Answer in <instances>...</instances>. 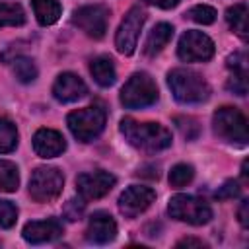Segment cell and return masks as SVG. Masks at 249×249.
<instances>
[{"label":"cell","instance_id":"6da1fadb","mask_svg":"<svg viewBox=\"0 0 249 249\" xmlns=\"http://www.w3.org/2000/svg\"><path fill=\"white\" fill-rule=\"evenodd\" d=\"M124 140L144 152H160L171 146V132L160 123H140L124 117L119 124Z\"/></svg>","mask_w":249,"mask_h":249},{"label":"cell","instance_id":"7a4b0ae2","mask_svg":"<svg viewBox=\"0 0 249 249\" xmlns=\"http://www.w3.org/2000/svg\"><path fill=\"white\" fill-rule=\"evenodd\" d=\"M167 86L173 97L185 105H196L210 97L208 82L198 72L189 68H173L167 74Z\"/></svg>","mask_w":249,"mask_h":249},{"label":"cell","instance_id":"3957f363","mask_svg":"<svg viewBox=\"0 0 249 249\" xmlns=\"http://www.w3.org/2000/svg\"><path fill=\"white\" fill-rule=\"evenodd\" d=\"M105 121H107V111L101 105H88L72 111L66 117V124L70 132L80 142H91L93 138H97L105 128Z\"/></svg>","mask_w":249,"mask_h":249},{"label":"cell","instance_id":"277c9868","mask_svg":"<svg viewBox=\"0 0 249 249\" xmlns=\"http://www.w3.org/2000/svg\"><path fill=\"white\" fill-rule=\"evenodd\" d=\"M158 86L146 72H134L121 89V103L126 109H144L158 101Z\"/></svg>","mask_w":249,"mask_h":249},{"label":"cell","instance_id":"5b68a950","mask_svg":"<svg viewBox=\"0 0 249 249\" xmlns=\"http://www.w3.org/2000/svg\"><path fill=\"white\" fill-rule=\"evenodd\" d=\"M212 126L214 132L230 144H237V146H245L249 140V132H247V119L245 115L235 109V107H220L214 117H212Z\"/></svg>","mask_w":249,"mask_h":249},{"label":"cell","instance_id":"8992f818","mask_svg":"<svg viewBox=\"0 0 249 249\" xmlns=\"http://www.w3.org/2000/svg\"><path fill=\"white\" fill-rule=\"evenodd\" d=\"M167 212L171 218L179 222H187L191 226H202L208 224L212 218V208L204 198L193 196V195H175L169 198Z\"/></svg>","mask_w":249,"mask_h":249},{"label":"cell","instance_id":"52a82bcc","mask_svg":"<svg viewBox=\"0 0 249 249\" xmlns=\"http://www.w3.org/2000/svg\"><path fill=\"white\" fill-rule=\"evenodd\" d=\"M64 187V175L56 167L41 165L29 177V195L37 202H51L54 200Z\"/></svg>","mask_w":249,"mask_h":249},{"label":"cell","instance_id":"ba28073f","mask_svg":"<svg viewBox=\"0 0 249 249\" xmlns=\"http://www.w3.org/2000/svg\"><path fill=\"white\" fill-rule=\"evenodd\" d=\"M72 23L93 39H101L109 25V8L103 4H88L72 12Z\"/></svg>","mask_w":249,"mask_h":249},{"label":"cell","instance_id":"9c48e42d","mask_svg":"<svg viewBox=\"0 0 249 249\" xmlns=\"http://www.w3.org/2000/svg\"><path fill=\"white\" fill-rule=\"evenodd\" d=\"M144 21H146V14L138 6L130 8L124 14V18H123V21L117 29V35H115V47L121 54L128 56V54L134 53V49L138 45L140 31L144 27Z\"/></svg>","mask_w":249,"mask_h":249},{"label":"cell","instance_id":"30bf717a","mask_svg":"<svg viewBox=\"0 0 249 249\" xmlns=\"http://www.w3.org/2000/svg\"><path fill=\"white\" fill-rule=\"evenodd\" d=\"M177 56L183 62H204L214 56V43L202 31H185L177 45Z\"/></svg>","mask_w":249,"mask_h":249},{"label":"cell","instance_id":"8fae6325","mask_svg":"<svg viewBox=\"0 0 249 249\" xmlns=\"http://www.w3.org/2000/svg\"><path fill=\"white\" fill-rule=\"evenodd\" d=\"M115 183H117L115 175H111L109 171L97 169L89 173H80L76 177V191L82 196V200H95L105 196L115 187Z\"/></svg>","mask_w":249,"mask_h":249},{"label":"cell","instance_id":"7c38bea8","mask_svg":"<svg viewBox=\"0 0 249 249\" xmlns=\"http://www.w3.org/2000/svg\"><path fill=\"white\" fill-rule=\"evenodd\" d=\"M154 200H156L154 189L142 185H130L119 196V210L126 218H136L144 210H148Z\"/></svg>","mask_w":249,"mask_h":249},{"label":"cell","instance_id":"4fadbf2b","mask_svg":"<svg viewBox=\"0 0 249 249\" xmlns=\"http://www.w3.org/2000/svg\"><path fill=\"white\" fill-rule=\"evenodd\" d=\"M117 237V222L107 212H93L86 228V239L95 245H105Z\"/></svg>","mask_w":249,"mask_h":249},{"label":"cell","instance_id":"5bb4252c","mask_svg":"<svg viewBox=\"0 0 249 249\" xmlns=\"http://www.w3.org/2000/svg\"><path fill=\"white\" fill-rule=\"evenodd\" d=\"M86 93H88V88H86L84 80L80 76H76L74 72H62V74H58L56 80H54V84H53V95L60 103L78 101Z\"/></svg>","mask_w":249,"mask_h":249},{"label":"cell","instance_id":"9a60e30c","mask_svg":"<svg viewBox=\"0 0 249 249\" xmlns=\"http://www.w3.org/2000/svg\"><path fill=\"white\" fill-rule=\"evenodd\" d=\"M23 239L27 243L39 245V243H51L62 235V224L56 218H47V220H37L25 224L21 231Z\"/></svg>","mask_w":249,"mask_h":249},{"label":"cell","instance_id":"2e32d148","mask_svg":"<svg viewBox=\"0 0 249 249\" xmlns=\"http://www.w3.org/2000/svg\"><path fill=\"white\" fill-rule=\"evenodd\" d=\"M33 150L39 158H56L66 150V140L58 130L39 128L33 134Z\"/></svg>","mask_w":249,"mask_h":249},{"label":"cell","instance_id":"e0dca14e","mask_svg":"<svg viewBox=\"0 0 249 249\" xmlns=\"http://www.w3.org/2000/svg\"><path fill=\"white\" fill-rule=\"evenodd\" d=\"M173 37V25L169 23H158L146 37L144 43V54L146 56H156L158 53L163 51V47L171 41Z\"/></svg>","mask_w":249,"mask_h":249},{"label":"cell","instance_id":"ac0fdd59","mask_svg":"<svg viewBox=\"0 0 249 249\" xmlns=\"http://www.w3.org/2000/svg\"><path fill=\"white\" fill-rule=\"evenodd\" d=\"M89 72L93 76V80L101 86V88H109L115 84L117 80V70H115V64L109 56L101 54V56H95L91 62H89Z\"/></svg>","mask_w":249,"mask_h":249},{"label":"cell","instance_id":"d6986e66","mask_svg":"<svg viewBox=\"0 0 249 249\" xmlns=\"http://www.w3.org/2000/svg\"><path fill=\"white\" fill-rule=\"evenodd\" d=\"M33 14L41 25H53L58 21L62 8L56 0H31Z\"/></svg>","mask_w":249,"mask_h":249},{"label":"cell","instance_id":"ffe728a7","mask_svg":"<svg viewBox=\"0 0 249 249\" xmlns=\"http://www.w3.org/2000/svg\"><path fill=\"white\" fill-rule=\"evenodd\" d=\"M226 21L233 33H237L243 41L247 39V33H249V29H247V4L241 2V4H233L231 8H228Z\"/></svg>","mask_w":249,"mask_h":249},{"label":"cell","instance_id":"44dd1931","mask_svg":"<svg viewBox=\"0 0 249 249\" xmlns=\"http://www.w3.org/2000/svg\"><path fill=\"white\" fill-rule=\"evenodd\" d=\"M12 70L21 84H31L37 78V66L29 56H16L12 60Z\"/></svg>","mask_w":249,"mask_h":249},{"label":"cell","instance_id":"7402d4cb","mask_svg":"<svg viewBox=\"0 0 249 249\" xmlns=\"http://www.w3.org/2000/svg\"><path fill=\"white\" fill-rule=\"evenodd\" d=\"M18 185H19V173L16 163L8 160H0V191L14 193L18 191Z\"/></svg>","mask_w":249,"mask_h":249},{"label":"cell","instance_id":"603a6c76","mask_svg":"<svg viewBox=\"0 0 249 249\" xmlns=\"http://www.w3.org/2000/svg\"><path fill=\"white\" fill-rule=\"evenodd\" d=\"M25 23V12L19 4L0 2V27L6 25H23Z\"/></svg>","mask_w":249,"mask_h":249},{"label":"cell","instance_id":"cb8c5ba5","mask_svg":"<svg viewBox=\"0 0 249 249\" xmlns=\"http://www.w3.org/2000/svg\"><path fill=\"white\" fill-rule=\"evenodd\" d=\"M18 146V128L10 119H0V154H10Z\"/></svg>","mask_w":249,"mask_h":249},{"label":"cell","instance_id":"d4e9b609","mask_svg":"<svg viewBox=\"0 0 249 249\" xmlns=\"http://www.w3.org/2000/svg\"><path fill=\"white\" fill-rule=\"evenodd\" d=\"M193 177H195L193 165H189V163H177L169 171V185L175 187V189H181V187L189 185L193 181Z\"/></svg>","mask_w":249,"mask_h":249},{"label":"cell","instance_id":"484cf974","mask_svg":"<svg viewBox=\"0 0 249 249\" xmlns=\"http://www.w3.org/2000/svg\"><path fill=\"white\" fill-rule=\"evenodd\" d=\"M187 18L200 23V25H208L216 19V10L212 6H206V4H198V6H193L189 12H187Z\"/></svg>","mask_w":249,"mask_h":249},{"label":"cell","instance_id":"4316f807","mask_svg":"<svg viewBox=\"0 0 249 249\" xmlns=\"http://www.w3.org/2000/svg\"><path fill=\"white\" fill-rule=\"evenodd\" d=\"M18 220V206L10 200H0V228L8 230Z\"/></svg>","mask_w":249,"mask_h":249},{"label":"cell","instance_id":"83f0119b","mask_svg":"<svg viewBox=\"0 0 249 249\" xmlns=\"http://www.w3.org/2000/svg\"><path fill=\"white\" fill-rule=\"evenodd\" d=\"M239 193H241V187L237 185V181H233V179H228L218 191H216V198L218 200H231V198H237L239 196Z\"/></svg>","mask_w":249,"mask_h":249},{"label":"cell","instance_id":"f1b7e54d","mask_svg":"<svg viewBox=\"0 0 249 249\" xmlns=\"http://www.w3.org/2000/svg\"><path fill=\"white\" fill-rule=\"evenodd\" d=\"M228 68L233 72V74H245L247 76V56L245 53H233L228 56Z\"/></svg>","mask_w":249,"mask_h":249},{"label":"cell","instance_id":"f546056e","mask_svg":"<svg viewBox=\"0 0 249 249\" xmlns=\"http://www.w3.org/2000/svg\"><path fill=\"white\" fill-rule=\"evenodd\" d=\"M226 88L235 95H245L247 93V76L245 74H231L228 78Z\"/></svg>","mask_w":249,"mask_h":249},{"label":"cell","instance_id":"4dcf8cb0","mask_svg":"<svg viewBox=\"0 0 249 249\" xmlns=\"http://www.w3.org/2000/svg\"><path fill=\"white\" fill-rule=\"evenodd\" d=\"M82 212H84V202H82V200H76V198H72V200H68V202L64 204V216H66L70 222H74V220H80Z\"/></svg>","mask_w":249,"mask_h":249},{"label":"cell","instance_id":"1f68e13d","mask_svg":"<svg viewBox=\"0 0 249 249\" xmlns=\"http://www.w3.org/2000/svg\"><path fill=\"white\" fill-rule=\"evenodd\" d=\"M175 123H177V128L181 130V134H183L187 140H191V132H189L191 128L198 132V124H196V121H195V119H189V117H179V119H175Z\"/></svg>","mask_w":249,"mask_h":249},{"label":"cell","instance_id":"d6a6232c","mask_svg":"<svg viewBox=\"0 0 249 249\" xmlns=\"http://www.w3.org/2000/svg\"><path fill=\"white\" fill-rule=\"evenodd\" d=\"M237 218H239V224L243 228L249 226V200H241L239 210H237Z\"/></svg>","mask_w":249,"mask_h":249},{"label":"cell","instance_id":"836d02e7","mask_svg":"<svg viewBox=\"0 0 249 249\" xmlns=\"http://www.w3.org/2000/svg\"><path fill=\"white\" fill-rule=\"evenodd\" d=\"M146 4L150 6H158V8H163V10H169V8H175L181 0H144Z\"/></svg>","mask_w":249,"mask_h":249},{"label":"cell","instance_id":"e575fe53","mask_svg":"<svg viewBox=\"0 0 249 249\" xmlns=\"http://www.w3.org/2000/svg\"><path fill=\"white\" fill-rule=\"evenodd\" d=\"M177 247H204V241L195 239V237H185V239L177 241Z\"/></svg>","mask_w":249,"mask_h":249},{"label":"cell","instance_id":"d590c367","mask_svg":"<svg viewBox=\"0 0 249 249\" xmlns=\"http://www.w3.org/2000/svg\"><path fill=\"white\" fill-rule=\"evenodd\" d=\"M241 175H243V179H247V160H245L243 165H241Z\"/></svg>","mask_w":249,"mask_h":249}]
</instances>
